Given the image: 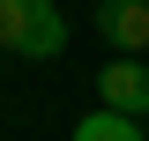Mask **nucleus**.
<instances>
[{
  "label": "nucleus",
  "mask_w": 149,
  "mask_h": 141,
  "mask_svg": "<svg viewBox=\"0 0 149 141\" xmlns=\"http://www.w3.org/2000/svg\"><path fill=\"white\" fill-rule=\"evenodd\" d=\"M0 45L22 59H60L67 52V22L52 0H0Z\"/></svg>",
  "instance_id": "f257e3e1"
},
{
  "label": "nucleus",
  "mask_w": 149,
  "mask_h": 141,
  "mask_svg": "<svg viewBox=\"0 0 149 141\" xmlns=\"http://www.w3.org/2000/svg\"><path fill=\"white\" fill-rule=\"evenodd\" d=\"M97 104H112V111H134V119H142V111H149V59L112 52L104 67H97Z\"/></svg>",
  "instance_id": "f03ea898"
},
{
  "label": "nucleus",
  "mask_w": 149,
  "mask_h": 141,
  "mask_svg": "<svg viewBox=\"0 0 149 141\" xmlns=\"http://www.w3.org/2000/svg\"><path fill=\"white\" fill-rule=\"evenodd\" d=\"M97 37L112 52L142 59L149 52V0H97Z\"/></svg>",
  "instance_id": "7ed1b4c3"
},
{
  "label": "nucleus",
  "mask_w": 149,
  "mask_h": 141,
  "mask_svg": "<svg viewBox=\"0 0 149 141\" xmlns=\"http://www.w3.org/2000/svg\"><path fill=\"white\" fill-rule=\"evenodd\" d=\"M74 141H142V126H134V111H112V104H97L90 119L74 126Z\"/></svg>",
  "instance_id": "20e7f679"
},
{
  "label": "nucleus",
  "mask_w": 149,
  "mask_h": 141,
  "mask_svg": "<svg viewBox=\"0 0 149 141\" xmlns=\"http://www.w3.org/2000/svg\"><path fill=\"white\" fill-rule=\"evenodd\" d=\"M0 52H8V45H0Z\"/></svg>",
  "instance_id": "39448f33"
}]
</instances>
